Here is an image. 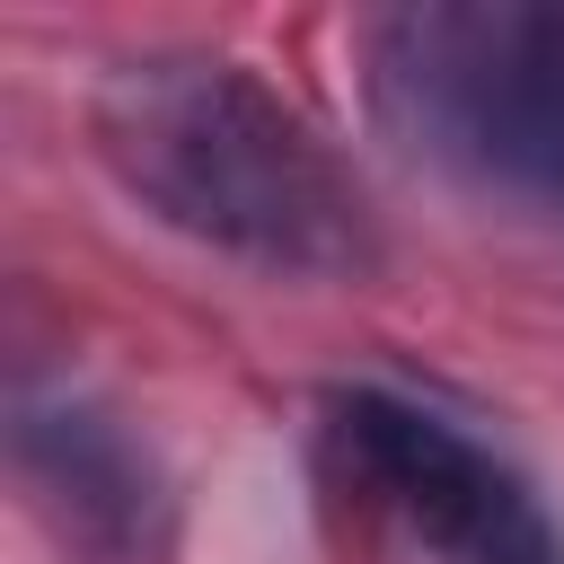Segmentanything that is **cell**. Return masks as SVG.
I'll list each match as a JSON object with an SVG mask.
<instances>
[{"label": "cell", "instance_id": "cell-1", "mask_svg": "<svg viewBox=\"0 0 564 564\" xmlns=\"http://www.w3.org/2000/svg\"><path fill=\"white\" fill-rule=\"evenodd\" d=\"M88 132L115 185L212 256L282 282H361L379 264V212L352 159L229 53L115 62Z\"/></svg>", "mask_w": 564, "mask_h": 564}, {"label": "cell", "instance_id": "cell-3", "mask_svg": "<svg viewBox=\"0 0 564 564\" xmlns=\"http://www.w3.org/2000/svg\"><path fill=\"white\" fill-rule=\"evenodd\" d=\"M326 432H335L344 467L441 564H564V538H555L546 502L529 494V476L511 458H494L476 432H458L449 414L388 397V388H344Z\"/></svg>", "mask_w": 564, "mask_h": 564}, {"label": "cell", "instance_id": "cell-2", "mask_svg": "<svg viewBox=\"0 0 564 564\" xmlns=\"http://www.w3.org/2000/svg\"><path fill=\"white\" fill-rule=\"evenodd\" d=\"M361 62L379 123L414 159L564 220V9H388Z\"/></svg>", "mask_w": 564, "mask_h": 564}, {"label": "cell", "instance_id": "cell-4", "mask_svg": "<svg viewBox=\"0 0 564 564\" xmlns=\"http://www.w3.org/2000/svg\"><path fill=\"white\" fill-rule=\"evenodd\" d=\"M9 467L62 546V564H167L176 555V485L159 449L79 379L9 388Z\"/></svg>", "mask_w": 564, "mask_h": 564}]
</instances>
